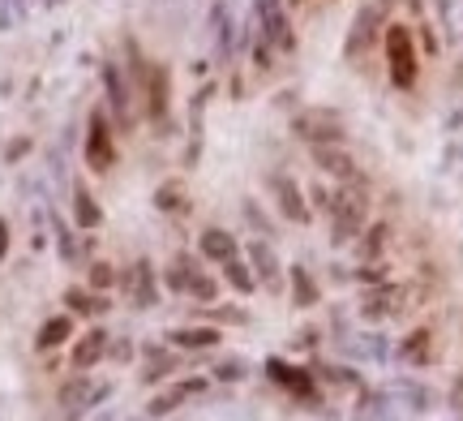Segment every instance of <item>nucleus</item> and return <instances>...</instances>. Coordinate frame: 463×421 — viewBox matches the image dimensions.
I'll list each match as a JSON object with an SVG mask.
<instances>
[{"mask_svg": "<svg viewBox=\"0 0 463 421\" xmlns=\"http://www.w3.org/2000/svg\"><path fill=\"white\" fill-rule=\"evenodd\" d=\"M364 211H369V189L347 181L331 203V224H335V241H352L364 228Z\"/></svg>", "mask_w": 463, "mask_h": 421, "instance_id": "f257e3e1", "label": "nucleus"}, {"mask_svg": "<svg viewBox=\"0 0 463 421\" xmlns=\"http://www.w3.org/2000/svg\"><path fill=\"white\" fill-rule=\"evenodd\" d=\"M82 155H86V168L90 172H112L116 168V138H112V117L95 108L90 120H86V142H82Z\"/></svg>", "mask_w": 463, "mask_h": 421, "instance_id": "f03ea898", "label": "nucleus"}, {"mask_svg": "<svg viewBox=\"0 0 463 421\" xmlns=\"http://www.w3.org/2000/svg\"><path fill=\"white\" fill-rule=\"evenodd\" d=\"M386 65H391V78L395 86L412 91L416 86V43H412V31L408 26H386Z\"/></svg>", "mask_w": 463, "mask_h": 421, "instance_id": "7ed1b4c3", "label": "nucleus"}, {"mask_svg": "<svg viewBox=\"0 0 463 421\" xmlns=\"http://www.w3.org/2000/svg\"><path fill=\"white\" fill-rule=\"evenodd\" d=\"M103 91H108V108H112V120L120 125V129H129L133 120H137V108H133L137 91H133V82L125 78V69L116 65V61H108V65H103Z\"/></svg>", "mask_w": 463, "mask_h": 421, "instance_id": "20e7f679", "label": "nucleus"}, {"mask_svg": "<svg viewBox=\"0 0 463 421\" xmlns=\"http://www.w3.org/2000/svg\"><path fill=\"white\" fill-rule=\"evenodd\" d=\"M292 134L305 138V142H314V147H322V142H344V117L331 112V108H309V112H300V117L292 120Z\"/></svg>", "mask_w": 463, "mask_h": 421, "instance_id": "39448f33", "label": "nucleus"}, {"mask_svg": "<svg viewBox=\"0 0 463 421\" xmlns=\"http://www.w3.org/2000/svg\"><path fill=\"white\" fill-rule=\"evenodd\" d=\"M270 189H275V198H279V211L288 219H309V206H305V194H300V186L288 177V172H270Z\"/></svg>", "mask_w": 463, "mask_h": 421, "instance_id": "423d86ee", "label": "nucleus"}, {"mask_svg": "<svg viewBox=\"0 0 463 421\" xmlns=\"http://www.w3.org/2000/svg\"><path fill=\"white\" fill-rule=\"evenodd\" d=\"M206 388V383H202V378H184V383H172V388L167 391H159V396H155V400H150V417H167V413H172V408H181L184 400H189V396H198V391Z\"/></svg>", "mask_w": 463, "mask_h": 421, "instance_id": "0eeeda50", "label": "nucleus"}, {"mask_svg": "<svg viewBox=\"0 0 463 421\" xmlns=\"http://www.w3.org/2000/svg\"><path fill=\"white\" fill-rule=\"evenodd\" d=\"M108 331L103 327H95V331H86L78 344H73V370H90V366H99L103 353H108Z\"/></svg>", "mask_w": 463, "mask_h": 421, "instance_id": "6e6552de", "label": "nucleus"}, {"mask_svg": "<svg viewBox=\"0 0 463 421\" xmlns=\"http://www.w3.org/2000/svg\"><path fill=\"white\" fill-rule=\"evenodd\" d=\"M314 159L322 172H335V177H344V181H356V159L347 151H339V147H331V142L314 147Z\"/></svg>", "mask_w": 463, "mask_h": 421, "instance_id": "1a4fd4ad", "label": "nucleus"}, {"mask_svg": "<svg viewBox=\"0 0 463 421\" xmlns=\"http://www.w3.org/2000/svg\"><path fill=\"white\" fill-rule=\"evenodd\" d=\"M69 336H73V319H69V314H56V319H48L43 327H39L34 349H39V353H52V349H61Z\"/></svg>", "mask_w": 463, "mask_h": 421, "instance_id": "9d476101", "label": "nucleus"}, {"mask_svg": "<svg viewBox=\"0 0 463 421\" xmlns=\"http://www.w3.org/2000/svg\"><path fill=\"white\" fill-rule=\"evenodd\" d=\"M198 250H202V258H211V263H228V258H236V241H232L223 228H206L202 233V241H198Z\"/></svg>", "mask_w": 463, "mask_h": 421, "instance_id": "9b49d317", "label": "nucleus"}, {"mask_svg": "<svg viewBox=\"0 0 463 421\" xmlns=\"http://www.w3.org/2000/svg\"><path fill=\"white\" fill-rule=\"evenodd\" d=\"M129 288H133V305H137V310H150V305H155V267H150L146 258L129 271Z\"/></svg>", "mask_w": 463, "mask_h": 421, "instance_id": "f8f14e48", "label": "nucleus"}, {"mask_svg": "<svg viewBox=\"0 0 463 421\" xmlns=\"http://www.w3.org/2000/svg\"><path fill=\"white\" fill-rule=\"evenodd\" d=\"M73 224L82 228V233H90V228H99L103 224V206L90 198V189H73Z\"/></svg>", "mask_w": 463, "mask_h": 421, "instance_id": "ddd939ff", "label": "nucleus"}, {"mask_svg": "<svg viewBox=\"0 0 463 421\" xmlns=\"http://www.w3.org/2000/svg\"><path fill=\"white\" fill-rule=\"evenodd\" d=\"M167 340H172L176 349H198L202 353V349H215L219 344V331L215 327H181V331H172Z\"/></svg>", "mask_w": 463, "mask_h": 421, "instance_id": "4468645a", "label": "nucleus"}, {"mask_svg": "<svg viewBox=\"0 0 463 421\" xmlns=\"http://www.w3.org/2000/svg\"><path fill=\"white\" fill-rule=\"evenodd\" d=\"M249 263H253V271L262 275L266 284L279 280V258H275V250H270L266 241H253V245H249Z\"/></svg>", "mask_w": 463, "mask_h": 421, "instance_id": "2eb2a0df", "label": "nucleus"}, {"mask_svg": "<svg viewBox=\"0 0 463 421\" xmlns=\"http://www.w3.org/2000/svg\"><path fill=\"white\" fill-rule=\"evenodd\" d=\"M65 305L73 314H103V310H108V301H103L99 292H86V288H69Z\"/></svg>", "mask_w": 463, "mask_h": 421, "instance_id": "dca6fc26", "label": "nucleus"}, {"mask_svg": "<svg viewBox=\"0 0 463 421\" xmlns=\"http://www.w3.org/2000/svg\"><path fill=\"white\" fill-rule=\"evenodd\" d=\"M292 297H297V305H314L317 301V284L309 280V271H292Z\"/></svg>", "mask_w": 463, "mask_h": 421, "instance_id": "f3484780", "label": "nucleus"}, {"mask_svg": "<svg viewBox=\"0 0 463 421\" xmlns=\"http://www.w3.org/2000/svg\"><path fill=\"white\" fill-rule=\"evenodd\" d=\"M181 198H184V189L181 181H164V186L155 189V203H159V211H181Z\"/></svg>", "mask_w": 463, "mask_h": 421, "instance_id": "a211bd4d", "label": "nucleus"}, {"mask_svg": "<svg viewBox=\"0 0 463 421\" xmlns=\"http://www.w3.org/2000/svg\"><path fill=\"white\" fill-rule=\"evenodd\" d=\"M223 271H228L232 288H241V292H253V275H249V267L241 263V258H228V263H223Z\"/></svg>", "mask_w": 463, "mask_h": 421, "instance_id": "6ab92c4d", "label": "nucleus"}, {"mask_svg": "<svg viewBox=\"0 0 463 421\" xmlns=\"http://www.w3.org/2000/svg\"><path fill=\"white\" fill-rule=\"evenodd\" d=\"M425 344H430V331H416V336H408V344H403V349H399V357H403V361H416V366H420V361H425Z\"/></svg>", "mask_w": 463, "mask_h": 421, "instance_id": "aec40b11", "label": "nucleus"}, {"mask_svg": "<svg viewBox=\"0 0 463 421\" xmlns=\"http://www.w3.org/2000/svg\"><path fill=\"white\" fill-rule=\"evenodd\" d=\"M391 297H395V288H382V292H369V297H364V314H369V319H382V314H386V310H391Z\"/></svg>", "mask_w": 463, "mask_h": 421, "instance_id": "412c9836", "label": "nucleus"}, {"mask_svg": "<svg viewBox=\"0 0 463 421\" xmlns=\"http://www.w3.org/2000/svg\"><path fill=\"white\" fill-rule=\"evenodd\" d=\"M189 280H194V271H189V258H176V263L167 267V284L176 288V292H184V288H189Z\"/></svg>", "mask_w": 463, "mask_h": 421, "instance_id": "4be33fe9", "label": "nucleus"}, {"mask_svg": "<svg viewBox=\"0 0 463 421\" xmlns=\"http://www.w3.org/2000/svg\"><path fill=\"white\" fill-rule=\"evenodd\" d=\"M184 292H189V297H198V301H215V280H206V275H198V271H194V280H189V288H184Z\"/></svg>", "mask_w": 463, "mask_h": 421, "instance_id": "5701e85b", "label": "nucleus"}, {"mask_svg": "<svg viewBox=\"0 0 463 421\" xmlns=\"http://www.w3.org/2000/svg\"><path fill=\"white\" fill-rule=\"evenodd\" d=\"M112 284H116V267L95 263V267H90V288H95V292H103V288H112Z\"/></svg>", "mask_w": 463, "mask_h": 421, "instance_id": "b1692460", "label": "nucleus"}, {"mask_svg": "<svg viewBox=\"0 0 463 421\" xmlns=\"http://www.w3.org/2000/svg\"><path fill=\"white\" fill-rule=\"evenodd\" d=\"M56 245H61V258L65 263H78V245H73V236H69V228L56 219Z\"/></svg>", "mask_w": 463, "mask_h": 421, "instance_id": "393cba45", "label": "nucleus"}, {"mask_svg": "<svg viewBox=\"0 0 463 421\" xmlns=\"http://www.w3.org/2000/svg\"><path fill=\"white\" fill-rule=\"evenodd\" d=\"M386 236H391V228H386V224H378V228L369 233V241H364V258H373V254L386 250Z\"/></svg>", "mask_w": 463, "mask_h": 421, "instance_id": "a878e982", "label": "nucleus"}, {"mask_svg": "<svg viewBox=\"0 0 463 421\" xmlns=\"http://www.w3.org/2000/svg\"><path fill=\"white\" fill-rule=\"evenodd\" d=\"M167 370H172V357L150 353V366H146V374H142V378H146V383H155V378H164Z\"/></svg>", "mask_w": 463, "mask_h": 421, "instance_id": "bb28decb", "label": "nucleus"}, {"mask_svg": "<svg viewBox=\"0 0 463 421\" xmlns=\"http://www.w3.org/2000/svg\"><path fill=\"white\" fill-rule=\"evenodd\" d=\"M219 378H245V374H241V361H228V366H219Z\"/></svg>", "mask_w": 463, "mask_h": 421, "instance_id": "cd10ccee", "label": "nucleus"}, {"mask_svg": "<svg viewBox=\"0 0 463 421\" xmlns=\"http://www.w3.org/2000/svg\"><path fill=\"white\" fill-rule=\"evenodd\" d=\"M5 258H9V224L0 219V263H5Z\"/></svg>", "mask_w": 463, "mask_h": 421, "instance_id": "c85d7f7f", "label": "nucleus"}, {"mask_svg": "<svg viewBox=\"0 0 463 421\" xmlns=\"http://www.w3.org/2000/svg\"><path fill=\"white\" fill-rule=\"evenodd\" d=\"M450 405H455V408H459V413H463V378H459V383H455V388H450Z\"/></svg>", "mask_w": 463, "mask_h": 421, "instance_id": "c756f323", "label": "nucleus"}, {"mask_svg": "<svg viewBox=\"0 0 463 421\" xmlns=\"http://www.w3.org/2000/svg\"><path fill=\"white\" fill-rule=\"evenodd\" d=\"M382 5H386V0H382Z\"/></svg>", "mask_w": 463, "mask_h": 421, "instance_id": "7c9ffc66", "label": "nucleus"}]
</instances>
